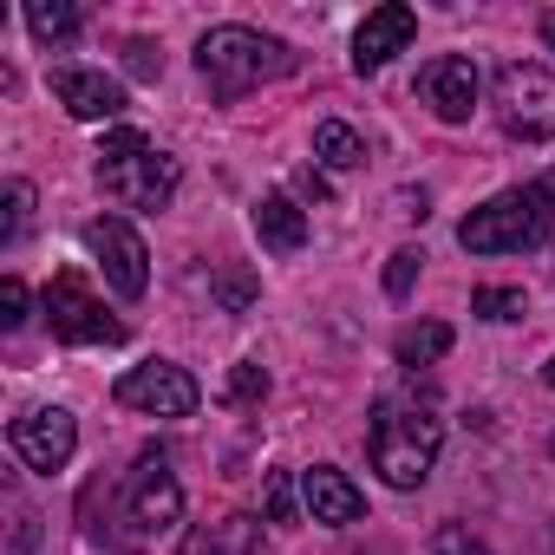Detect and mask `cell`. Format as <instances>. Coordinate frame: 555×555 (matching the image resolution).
Here are the masks:
<instances>
[{
    "mask_svg": "<svg viewBox=\"0 0 555 555\" xmlns=\"http://www.w3.org/2000/svg\"><path fill=\"white\" fill-rule=\"evenodd\" d=\"M196 73L209 79V92L222 99H242L268 79H288L295 73V47L274 40V34H255V27H209L196 40Z\"/></svg>",
    "mask_w": 555,
    "mask_h": 555,
    "instance_id": "cell-1",
    "label": "cell"
},
{
    "mask_svg": "<svg viewBox=\"0 0 555 555\" xmlns=\"http://www.w3.org/2000/svg\"><path fill=\"white\" fill-rule=\"evenodd\" d=\"M548 235H555V196L542 183L496 190L483 209H470L457 222V242L470 255H522V248H542Z\"/></svg>",
    "mask_w": 555,
    "mask_h": 555,
    "instance_id": "cell-2",
    "label": "cell"
},
{
    "mask_svg": "<svg viewBox=\"0 0 555 555\" xmlns=\"http://www.w3.org/2000/svg\"><path fill=\"white\" fill-rule=\"evenodd\" d=\"M366 444H373V470H379L392 490H418V483L431 477V464H438L444 418H438L431 405H399V399H386V405L373 412Z\"/></svg>",
    "mask_w": 555,
    "mask_h": 555,
    "instance_id": "cell-3",
    "label": "cell"
},
{
    "mask_svg": "<svg viewBox=\"0 0 555 555\" xmlns=\"http://www.w3.org/2000/svg\"><path fill=\"white\" fill-rule=\"evenodd\" d=\"M99 183H105V196H118V203H131V209H164V203L177 196L183 170H177L170 151L144 144V131L118 125V131L99 144Z\"/></svg>",
    "mask_w": 555,
    "mask_h": 555,
    "instance_id": "cell-4",
    "label": "cell"
},
{
    "mask_svg": "<svg viewBox=\"0 0 555 555\" xmlns=\"http://www.w3.org/2000/svg\"><path fill=\"white\" fill-rule=\"evenodd\" d=\"M496 118H503V131L522 138V144L555 138V73H548V66H529V60L503 66V73H496Z\"/></svg>",
    "mask_w": 555,
    "mask_h": 555,
    "instance_id": "cell-5",
    "label": "cell"
},
{
    "mask_svg": "<svg viewBox=\"0 0 555 555\" xmlns=\"http://www.w3.org/2000/svg\"><path fill=\"white\" fill-rule=\"evenodd\" d=\"M112 399H118L125 412H144V418H190V412L203 405V386H196L183 366H170V360H144V366H131V373L112 386Z\"/></svg>",
    "mask_w": 555,
    "mask_h": 555,
    "instance_id": "cell-6",
    "label": "cell"
},
{
    "mask_svg": "<svg viewBox=\"0 0 555 555\" xmlns=\"http://www.w3.org/2000/svg\"><path fill=\"white\" fill-rule=\"evenodd\" d=\"M47 327L66 347H118L125 340V321H112L92 301V288L79 282V274H53V282H47Z\"/></svg>",
    "mask_w": 555,
    "mask_h": 555,
    "instance_id": "cell-7",
    "label": "cell"
},
{
    "mask_svg": "<svg viewBox=\"0 0 555 555\" xmlns=\"http://www.w3.org/2000/svg\"><path fill=\"white\" fill-rule=\"evenodd\" d=\"M183 516V490H177V477H170V457L157 451V444H144L138 451V470H131V483H125V522L138 529V535H157V529H170Z\"/></svg>",
    "mask_w": 555,
    "mask_h": 555,
    "instance_id": "cell-8",
    "label": "cell"
},
{
    "mask_svg": "<svg viewBox=\"0 0 555 555\" xmlns=\"http://www.w3.org/2000/svg\"><path fill=\"white\" fill-rule=\"evenodd\" d=\"M86 248L99 255L105 282H112L125 301H138V295L151 288V255H144V235H138L125 216H92V222H86Z\"/></svg>",
    "mask_w": 555,
    "mask_h": 555,
    "instance_id": "cell-9",
    "label": "cell"
},
{
    "mask_svg": "<svg viewBox=\"0 0 555 555\" xmlns=\"http://www.w3.org/2000/svg\"><path fill=\"white\" fill-rule=\"evenodd\" d=\"M8 438H14V457H21L27 470H40V477L66 470L73 451H79V425H73V412H60V405H40V412L14 418Z\"/></svg>",
    "mask_w": 555,
    "mask_h": 555,
    "instance_id": "cell-10",
    "label": "cell"
},
{
    "mask_svg": "<svg viewBox=\"0 0 555 555\" xmlns=\"http://www.w3.org/2000/svg\"><path fill=\"white\" fill-rule=\"evenodd\" d=\"M412 34H418V14L405 8V0H392V8H373V14L360 21V34H353V66H360V73L392 66V60L412 47Z\"/></svg>",
    "mask_w": 555,
    "mask_h": 555,
    "instance_id": "cell-11",
    "label": "cell"
},
{
    "mask_svg": "<svg viewBox=\"0 0 555 555\" xmlns=\"http://www.w3.org/2000/svg\"><path fill=\"white\" fill-rule=\"evenodd\" d=\"M418 92H425V105H431L444 125H464V118L477 112V66H470L464 53H444V60H431V66L418 73Z\"/></svg>",
    "mask_w": 555,
    "mask_h": 555,
    "instance_id": "cell-12",
    "label": "cell"
},
{
    "mask_svg": "<svg viewBox=\"0 0 555 555\" xmlns=\"http://www.w3.org/2000/svg\"><path fill=\"white\" fill-rule=\"evenodd\" d=\"M53 99H60L73 118H86V125H112V118L125 112V86L105 79V73H86V66H60V73H53Z\"/></svg>",
    "mask_w": 555,
    "mask_h": 555,
    "instance_id": "cell-13",
    "label": "cell"
},
{
    "mask_svg": "<svg viewBox=\"0 0 555 555\" xmlns=\"http://www.w3.org/2000/svg\"><path fill=\"white\" fill-rule=\"evenodd\" d=\"M301 496H308V516H314V522H327V529H347V522H360V516H366V496H360V490H353V477H347V470H334V464L301 470Z\"/></svg>",
    "mask_w": 555,
    "mask_h": 555,
    "instance_id": "cell-14",
    "label": "cell"
},
{
    "mask_svg": "<svg viewBox=\"0 0 555 555\" xmlns=\"http://www.w3.org/2000/svg\"><path fill=\"white\" fill-rule=\"evenodd\" d=\"M255 235H261V248H274V255H295V248L308 242V209H301L295 196H261V203H255Z\"/></svg>",
    "mask_w": 555,
    "mask_h": 555,
    "instance_id": "cell-15",
    "label": "cell"
},
{
    "mask_svg": "<svg viewBox=\"0 0 555 555\" xmlns=\"http://www.w3.org/2000/svg\"><path fill=\"white\" fill-rule=\"evenodd\" d=\"M314 157H321L327 170H360V164H366V138H360L353 125L327 118V125L314 131Z\"/></svg>",
    "mask_w": 555,
    "mask_h": 555,
    "instance_id": "cell-16",
    "label": "cell"
},
{
    "mask_svg": "<svg viewBox=\"0 0 555 555\" xmlns=\"http://www.w3.org/2000/svg\"><path fill=\"white\" fill-rule=\"evenodd\" d=\"M27 27H34V40L60 47V40H73V34L86 27V14L73 8V0H34V8H27Z\"/></svg>",
    "mask_w": 555,
    "mask_h": 555,
    "instance_id": "cell-17",
    "label": "cell"
},
{
    "mask_svg": "<svg viewBox=\"0 0 555 555\" xmlns=\"http://www.w3.org/2000/svg\"><path fill=\"white\" fill-rule=\"evenodd\" d=\"M451 353V327L444 321H425V327H405L399 334V366H431V360H444Z\"/></svg>",
    "mask_w": 555,
    "mask_h": 555,
    "instance_id": "cell-18",
    "label": "cell"
},
{
    "mask_svg": "<svg viewBox=\"0 0 555 555\" xmlns=\"http://www.w3.org/2000/svg\"><path fill=\"white\" fill-rule=\"evenodd\" d=\"M470 314H477V321L509 327V321H522V314H529V301H522V288H477V295H470Z\"/></svg>",
    "mask_w": 555,
    "mask_h": 555,
    "instance_id": "cell-19",
    "label": "cell"
},
{
    "mask_svg": "<svg viewBox=\"0 0 555 555\" xmlns=\"http://www.w3.org/2000/svg\"><path fill=\"white\" fill-rule=\"evenodd\" d=\"M8 516H14V529H8V555H34V542H40V516H34V503L8 483Z\"/></svg>",
    "mask_w": 555,
    "mask_h": 555,
    "instance_id": "cell-20",
    "label": "cell"
},
{
    "mask_svg": "<svg viewBox=\"0 0 555 555\" xmlns=\"http://www.w3.org/2000/svg\"><path fill=\"white\" fill-rule=\"evenodd\" d=\"M27 222H34V183L14 177V183H8V222H0V242L14 248V242L27 235Z\"/></svg>",
    "mask_w": 555,
    "mask_h": 555,
    "instance_id": "cell-21",
    "label": "cell"
},
{
    "mask_svg": "<svg viewBox=\"0 0 555 555\" xmlns=\"http://www.w3.org/2000/svg\"><path fill=\"white\" fill-rule=\"evenodd\" d=\"M418 268H425V255H418V248H399V255L386 261V295H392V301H405V295H412Z\"/></svg>",
    "mask_w": 555,
    "mask_h": 555,
    "instance_id": "cell-22",
    "label": "cell"
},
{
    "mask_svg": "<svg viewBox=\"0 0 555 555\" xmlns=\"http://www.w3.org/2000/svg\"><path fill=\"white\" fill-rule=\"evenodd\" d=\"M229 399H235V405H261V399H268V373H261L255 360H242V366L229 373Z\"/></svg>",
    "mask_w": 555,
    "mask_h": 555,
    "instance_id": "cell-23",
    "label": "cell"
},
{
    "mask_svg": "<svg viewBox=\"0 0 555 555\" xmlns=\"http://www.w3.org/2000/svg\"><path fill=\"white\" fill-rule=\"evenodd\" d=\"M209 288H216V301H222L229 314H242V308L255 301V282H248V274H242V268H229V274H216V282H209Z\"/></svg>",
    "mask_w": 555,
    "mask_h": 555,
    "instance_id": "cell-24",
    "label": "cell"
},
{
    "mask_svg": "<svg viewBox=\"0 0 555 555\" xmlns=\"http://www.w3.org/2000/svg\"><path fill=\"white\" fill-rule=\"evenodd\" d=\"M0 327H27V282L21 274H8V282H0Z\"/></svg>",
    "mask_w": 555,
    "mask_h": 555,
    "instance_id": "cell-25",
    "label": "cell"
},
{
    "mask_svg": "<svg viewBox=\"0 0 555 555\" xmlns=\"http://www.w3.org/2000/svg\"><path fill=\"white\" fill-rule=\"evenodd\" d=\"M125 73L131 79H164V53L151 40H125Z\"/></svg>",
    "mask_w": 555,
    "mask_h": 555,
    "instance_id": "cell-26",
    "label": "cell"
},
{
    "mask_svg": "<svg viewBox=\"0 0 555 555\" xmlns=\"http://www.w3.org/2000/svg\"><path fill=\"white\" fill-rule=\"evenodd\" d=\"M431 555H490V548H483L464 522H444V529L431 535Z\"/></svg>",
    "mask_w": 555,
    "mask_h": 555,
    "instance_id": "cell-27",
    "label": "cell"
},
{
    "mask_svg": "<svg viewBox=\"0 0 555 555\" xmlns=\"http://www.w3.org/2000/svg\"><path fill=\"white\" fill-rule=\"evenodd\" d=\"M216 548H222V555H255V522H248V516H229V522L216 529Z\"/></svg>",
    "mask_w": 555,
    "mask_h": 555,
    "instance_id": "cell-28",
    "label": "cell"
},
{
    "mask_svg": "<svg viewBox=\"0 0 555 555\" xmlns=\"http://www.w3.org/2000/svg\"><path fill=\"white\" fill-rule=\"evenodd\" d=\"M268 516L274 522H295V483H288V470L268 477Z\"/></svg>",
    "mask_w": 555,
    "mask_h": 555,
    "instance_id": "cell-29",
    "label": "cell"
},
{
    "mask_svg": "<svg viewBox=\"0 0 555 555\" xmlns=\"http://www.w3.org/2000/svg\"><path fill=\"white\" fill-rule=\"evenodd\" d=\"M295 190H301V196H314V203H327V177H321L314 164H308V170H295Z\"/></svg>",
    "mask_w": 555,
    "mask_h": 555,
    "instance_id": "cell-30",
    "label": "cell"
},
{
    "mask_svg": "<svg viewBox=\"0 0 555 555\" xmlns=\"http://www.w3.org/2000/svg\"><path fill=\"white\" fill-rule=\"evenodd\" d=\"M183 555H222V548H216V529H190V535H183Z\"/></svg>",
    "mask_w": 555,
    "mask_h": 555,
    "instance_id": "cell-31",
    "label": "cell"
},
{
    "mask_svg": "<svg viewBox=\"0 0 555 555\" xmlns=\"http://www.w3.org/2000/svg\"><path fill=\"white\" fill-rule=\"evenodd\" d=\"M542 40H548V47H555V8H548V14H542Z\"/></svg>",
    "mask_w": 555,
    "mask_h": 555,
    "instance_id": "cell-32",
    "label": "cell"
},
{
    "mask_svg": "<svg viewBox=\"0 0 555 555\" xmlns=\"http://www.w3.org/2000/svg\"><path fill=\"white\" fill-rule=\"evenodd\" d=\"M542 379H548V392H555V360H548V366H542Z\"/></svg>",
    "mask_w": 555,
    "mask_h": 555,
    "instance_id": "cell-33",
    "label": "cell"
},
{
    "mask_svg": "<svg viewBox=\"0 0 555 555\" xmlns=\"http://www.w3.org/2000/svg\"><path fill=\"white\" fill-rule=\"evenodd\" d=\"M542 190H548V196H555V170H548V177H542Z\"/></svg>",
    "mask_w": 555,
    "mask_h": 555,
    "instance_id": "cell-34",
    "label": "cell"
},
{
    "mask_svg": "<svg viewBox=\"0 0 555 555\" xmlns=\"http://www.w3.org/2000/svg\"><path fill=\"white\" fill-rule=\"evenodd\" d=\"M548 457H555V438H548Z\"/></svg>",
    "mask_w": 555,
    "mask_h": 555,
    "instance_id": "cell-35",
    "label": "cell"
}]
</instances>
